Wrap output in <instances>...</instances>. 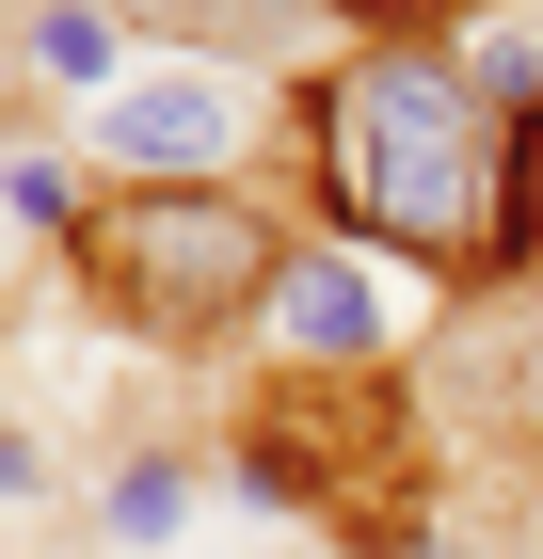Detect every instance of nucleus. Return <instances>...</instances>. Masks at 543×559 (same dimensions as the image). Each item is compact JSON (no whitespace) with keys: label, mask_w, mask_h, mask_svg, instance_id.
<instances>
[{"label":"nucleus","mask_w":543,"mask_h":559,"mask_svg":"<svg viewBox=\"0 0 543 559\" xmlns=\"http://www.w3.org/2000/svg\"><path fill=\"white\" fill-rule=\"evenodd\" d=\"M192 496H209V464H192V448H128V464L96 479V544H128V559L192 544Z\"/></svg>","instance_id":"1a4fd4ad"},{"label":"nucleus","mask_w":543,"mask_h":559,"mask_svg":"<svg viewBox=\"0 0 543 559\" xmlns=\"http://www.w3.org/2000/svg\"><path fill=\"white\" fill-rule=\"evenodd\" d=\"M304 224L272 209V192H96L81 240H64V272L96 288V320H128L144 352H256V304H272V272H288Z\"/></svg>","instance_id":"7ed1b4c3"},{"label":"nucleus","mask_w":543,"mask_h":559,"mask_svg":"<svg viewBox=\"0 0 543 559\" xmlns=\"http://www.w3.org/2000/svg\"><path fill=\"white\" fill-rule=\"evenodd\" d=\"M144 48H192V64H256V81H320L335 48H352V16H320V0H113Z\"/></svg>","instance_id":"0eeeda50"},{"label":"nucleus","mask_w":543,"mask_h":559,"mask_svg":"<svg viewBox=\"0 0 543 559\" xmlns=\"http://www.w3.org/2000/svg\"><path fill=\"white\" fill-rule=\"evenodd\" d=\"M288 176L335 240L432 272V288H528L543 272V129L463 81L448 33H352L288 96Z\"/></svg>","instance_id":"f257e3e1"},{"label":"nucleus","mask_w":543,"mask_h":559,"mask_svg":"<svg viewBox=\"0 0 543 559\" xmlns=\"http://www.w3.org/2000/svg\"><path fill=\"white\" fill-rule=\"evenodd\" d=\"M416 416L432 464H528L543 448V272L528 288H448V320L416 336Z\"/></svg>","instance_id":"423d86ee"},{"label":"nucleus","mask_w":543,"mask_h":559,"mask_svg":"<svg viewBox=\"0 0 543 559\" xmlns=\"http://www.w3.org/2000/svg\"><path fill=\"white\" fill-rule=\"evenodd\" d=\"M33 496H48V448H33L16 416H0V512H33Z\"/></svg>","instance_id":"f8f14e48"},{"label":"nucleus","mask_w":543,"mask_h":559,"mask_svg":"<svg viewBox=\"0 0 543 559\" xmlns=\"http://www.w3.org/2000/svg\"><path fill=\"white\" fill-rule=\"evenodd\" d=\"M432 320H448L432 272H400V257H368V240L304 224L288 272H272V304H256V368H288V384H368V368H416Z\"/></svg>","instance_id":"39448f33"},{"label":"nucleus","mask_w":543,"mask_h":559,"mask_svg":"<svg viewBox=\"0 0 543 559\" xmlns=\"http://www.w3.org/2000/svg\"><path fill=\"white\" fill-rule=\"evenodd\" d=\"M81 209H96V176H81V144H0V224L16 240H81Z\"/></svg>","instance_id":"9d476101"},{"label":"nucleus","mask_w":543,"mask_h":559,"mask_svg":"<svg viewBox=\"0 0 543 559\" xmlns=\"http://www.w3.org/2000/svg\"><path fill=\"white\" fill-rule=\"evenodd\" d=\"M320 16H352V33H432V16H463V0H320Z\"/></svg>","instance_id":"9b49d317"},{"label":"nucleus","mask_w":543,"mask_h":559,"mask_svg":"<svg viewBox=\"0 0 543 559\" xmlns=\"http://www.w3.org/2000/svg\"><path fill=\"white\" fill-rule=\"evenodd\" d=\"M128 64H144V33H128L113 0H16V81H48L64 112H96Z\"/></svg>","instance_id":"6e6552de"},{"label":"nucleus","mask_w":543,"mask_h":559,"mask_svg":"<svg viewBox=\"0 0 543 559\" xmlns=\"http://www.w3.org/2000/svg\"><path fill=\"white\" fill-rule=\"evenodd\" d=\"M416 464H432V416H416L400 368H368V384H288V368H256L240 431H224V479H240L256 512L320 527V544H352V559H448Z\"/></svg>","instance_id":"f03ea898"},{"label":"nucleus","mask_w":543,"mask_h":559,"mask_svg":"<svg viewBox=\"0 0 543 559\" xmlns=\"http://www.w3.org/2000/svg\"><path fill=\"white\" fill-rule=\"evenodd\" d=\"M288 96L304 81H256V64H192V48H144L96 112H64L96 192H256L288 160Z\"/></svg>","instance_id":"20e7f679"}]
</instances>
